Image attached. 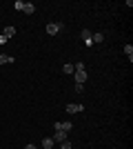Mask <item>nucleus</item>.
I'll return each instance as SVG.
<instances>
[{
    "label": "nucleus",
    "instance_id": "f257e3e1",
    "mask_svg": "<svg viewBox=\"0 0 133 149\" xmlns=\"http://www.w3.org/2000/svg\"><path fill=\"white\" fill-rule=\"evenodd\" d=\"M58 31H62V25H60V22H49V25H47V33H49V36H56Z\"/></svg>",
    "mask_w": 133,
    "mask_h": 149
},
{
    "label": "nucleus",
    "instance_id": "f03ea898",
    "mask_svg": "<svg viewBox=\"0 0 133 149\" xmlns=\"http://www.w3.org/2000/svg\"><path fill=\"white\" fill-rule=\"evenodd\" d=\"M53 129H56V131H71V129H73V125H71L69 120H67V123H60V120H58V123L53 125Z\"/></svg>",
    "mask_w": 133,
    "mask_h": 149
},
{
    "label": "nucleus",
    "instance_id": "7ed1b4c3",
    "mask_svg": "<svg viewBox=\"0 0 133 149\" xmlns=\"http://www.w3.org/2000/svg\"><path fill=\"white\" fill-rule=\"evenodd\" d=\"M73 74H76V85H84V82H87V71H84V69H78Z\"/></svg>",
    "mask_w": 133,
    "mask_h": 149
},
{
    "label": "nucleus",
    "instance_id": "20e7f679",
    "mask_svg": "<svg viewBox=\"0 0 133 149\" xmlns=\"http://www.w3.org/2000/svg\"><path fill=\"white\" fill-rule=\"evenodd\" d=\"M80 38H82V42L87 45V47H93V42H91V31H89V29L80 31Z\"/></svg>",
    "mask_w": 133,
    "mask_h": 149
},
{
    "label": "nucleus",
    "instance_id": "39448f33",
    "mask_svg": "<svg viewBox=\"0 0 133 149\" xmlns=\"http://www.w3.org/2000/svg\"><path fill=\"white\" fill-rule=\"evenodd\" d=\"M67 140V131H56L53 134V143H64Z\"/></svg>",
    "mask_w": 133,
    "mask_h": 149
},
{
    "label": "nucleus",
    "instance_id": "423d86ee",
    "mask_svg": "<svg viewBox=\"0 0 133 149\" xmlns=\"http://www.w3.org/2000/svg\"><path fill=\"white\" fill-rule=\"evenodd\" d=\"M67 111H69V113H78V111H84V105H67Z\"/></svg>",
    "mask_w": 133,
    "mask_h": 149
},
{
    "label": "nucleus",
    "instance_id": "0eeeda50",
    "mask_svg": "<svg viewBox=\"0 0 133 149\" xmlns=\"http://www.w3.org/2000/svg\"><path fill=\"white\" fill-rule=\"evenodd\" d=\"M20 11H22V13H33V11H36V7H33L31 2H22V9H20Z\"/></svg>",
    "mask_w": 133,
    "mask_h": 149
},
{
    "label": "nucleus",
    "instance_id": "6e6552de",
    "mask_svg": "<svg viewBox=\"0 0 133 149\" xmlns=\"http://www.w3.org/2000/svg\"><path fill=\"white\" fill-rule=\"evenodd\" d=\"M2 36H5L7 40H9V38H13V36H16V27H11V25L5 27V33H2Z\"/></svg>",
    "mask_w": 133,
    "mask_h": 149
},
{
    "label": "nucleus",
    "instance_id": "1a4fd4ad",
    "mask_svg": "<svg viewBox=\"0 0 133 149\" xmlns=\"http://www.w3.org/2000/svg\"><path fill=\"white\" fill-rule=\"evenodd\" d=\"M42 147H44V149H51V147H56L53 138H44V140H42Z\"/></svg>",
    "mask_w": 133,
    "mask_h": 149
},
{
    "label": "nucleus",
    "instance_id": "9d476101",
    "mask_svg": "<svg viewBox=\"0 0 133 149\" xmlns=\"http://www.w3.org/2000/svg\"><path fill=\"white\" fill-rule=\"evenodd\" d=\"M124 54L129 56V62H133V45H127V47H124Z\"/></svg>",
    "mask_w": 133,
    "mask_h": 149
},
{
    "label": "nucleus",
    "instance_id": "9b49d317",
    "mask_svg": "<svg viewBox=\"0 0 133 149\" xmlns=\"http://www.w3.org/2000/svg\"><path fill=\"white\" fill-rule=\"evenodd\" d=\"M102 40H104V33H100V31L91 36V42H102Z\"/></svg>",
    "mask_w": 133,
    "mask_h": 149
},
{
    "label": "nucleus",
    "instance_id": "f8f14e48",
    "mask_svg": "<svg viewBox=\"0 0 133 149\" xmlns=\"http://www.w3.org/2000/svg\"><path fill=\"white\" fill-rule=\"evenodd\" d=\"M7 62H13V58L7 54H0V65H7Z\"/></svg>",
    "mask_w": 133,
    "mask_h": 149
},
{
    "label": "nucleus",
    "instance_id": "ddd939ff",
    "mask_svg": "<svg viewBox=\"0 0 133 149\" xmlns=\"http://www.w3.org/2000/svg\"><path fill=\"white\" fill-rule=\"evenodd\" d=\"M62 71H64V74H73L76 69H73V65H69V62H67V65L62 67Z\"/></svg>",
    "mask_w": 133,
    "mask_h": 149
},
{
    "label": "nucleus",
    "instance_id": "4468645a",
    "mask_svg": "<svg viewBox=\"0 0 133 149\" xmlns=\"http://www.w3.org/2000/svg\"><path fill=\"white\" fill-rule=\"evenodd\" d=\"M58 149H71V143H69V140H64V143H60Z\"/></svg>",
    "mask_w": 133,
    "mask_h": 149
},
{
    "label": "nucleus",
    "instance_id": "2eb2a0df",
    "mask_svg": "<svg viewBox=\"0 0 133 149\" xmlns=\"http://www.w3.org/2000/svg\"><path fill=\"white\" fill-rule=\"evenodd\" d=\"M13 9H18V11H20V9H22V0H18V2H13Z\"/></svg>",
    "mask_w": 133,
    "mask_h": 149
},
{
    "label": "nucleus",
    "instance_id": "dca6fc26",
    "mask_svg": "<svg viewBox=\"0 0 133 149\" xmlns=\"http://www.w3.org/2000/svg\"><path fill=\"white\" fill-rule=\"evenodd\" d=\"M25 149H38V147H36V145H27Z\"/></svg>",
    "mask_w": 133,
    "mask_h": 149
},
{
    "label": "nucleus",
    "instance_id": "f3484780",
    "mask_svg": "<svg viewBox=\"0 0 133 149\" xmlns=\"http://www.w3.org/2000/svg\"><path fill=\"white\" fill-rule=\"evenodd\" d=\"M51 149H56V147H51Z\"/></svg>",
    "mask_w": 133,
    "mask_h": 149
}]
</instances>
